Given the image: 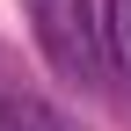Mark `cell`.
Instances as JSON below:
<instances>
[{
	"label": "cell",
	"instance_id": "obj_1",
	"mask_svg": "<svg viewBox=\"0 0 131 131\" xmlns=\"http://www.w3.org/2000/svg\"><path fill=\"white\" fill-rule=\"evenodd\" d=\"M0 131H66V117L44 109L37 95H7V102H0Z\"/></svg>",
	"mask_w": 131,
	"mask_h": 131
},
{
	"label": "cell",
	"instance_id": "obj_2",
	"mask_svg": "<svg viewBox=\"0 0 131 131\" xmlns=\"http://www.w3.org/2000/svg\"><path fill=\"white\" fill-rule=\"evenodd\" d=\"M109 37H117V66H131V0H109Z\"/></svg>",
	"mask_w": 131,
	"mask_h": 131
}]
</instances>
